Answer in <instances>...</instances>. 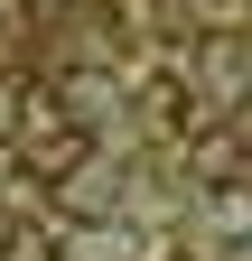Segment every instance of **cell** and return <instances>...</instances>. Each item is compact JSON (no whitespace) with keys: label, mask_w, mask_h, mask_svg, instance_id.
Returning a JSON list of instances; mask_svg holds the SVG:
<instances>
[{"label":"cell","mask_w":252,"mask_h":261,"mask_svg":"<svg viewBox=\"0 0 252 261\" xmlns=\"http://www.w3.org/2000/svg\"><path fill=\"white\" fill-rule=\"evenodd\" d=\"M19 149H28V168H38V177H66L75 159H84V121H66V130H56V121H28Z\"/></svg>","instance_id":"cell-1"},{"label":"cell","mask_w":252,"mask_h":261,"mask_svg":"<svg viewBox=\"0 0 252 261\" xmlns=\"http://www.w3.org/2000/svg\"><path fill=\"white\" fill-rule=\"evenodd\" d=\"M10 243H19V233H10V215H0V261H10Z\"/></svg>","instance_id":"cell-2"},{"label":"cell","mask_w":252,"mask_h":261,"mask_svg":"<svg viewBox=\"0 0 252 261\" xmlns=\"http://www.w3.org/2000/svg\"><path fill=\"white\" fill-rule=\"evenodd\" d=\"M243 168H252V149H243Z\"/></svg>","instance_id":"cell-3"}]
</instances>
